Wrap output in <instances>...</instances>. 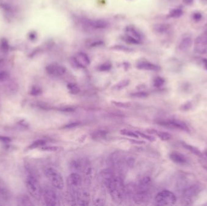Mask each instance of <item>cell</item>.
<instances>
[{"label": "cell", "mask_w": 207, "mask_h": 206, "mask_svg": "<svg viewBox=\"0 0 207 206\" xmlns=\"http://www.w3.org/2000/svg\"><path fill=\"white\" fill-rule=\"evenodd\" d=\"M101 177L113 201L117 204H121L125 195V187L121 176L112 169H105L101 172Z\"/></svg>", "instance_id": "obj_1"}, {"label": "cell", "mask_w": 207, "mask_h": 206, "mask_svg": "<svg viewBox=\"0 0 207 206\" xmlns=\"http://www.w3.org/2000/svg\"><path fill=\"white\" fill-rule=\"evenodd\" d=\"M152 180L149 177L142 178L136 185L134 186L132 198L136 204H142L147 203L151 196Z\"/></svg>", "instance_id": "obj_2"}, {"label": "cell", "mask_w": 207, "mask_h": 206, "mask_svg": "<svg viewBox=\"0 0 207 206\" xmlns=\"http://www.w3.org/2000/svg\"><path fill=\"white\" fill-rule=\"evenodd\" d=\"M27 189L30 195L37 200H40L43 194L41 185L37 178L32 174H29L26 181Z\"/></svg>", "instance_id": "obj_3"}, {"label": "cell", "mask_w": 207, "mask_h": 206, "mask_svg": "<svg viewBox=\"0 0 207 206\" xmlns=\"http://www.w3.org/2000/svg\"><path fill=\"white\" fill-rule=\"evenodd\" d=\"M44 174L54 188L58 190L64 189V182L62 176L56 169L47 167L44 169Z\"/></svg>", "instance_id": "obj_4"}, {"label": "cell", "mask_w": 207, "mask_h": 206, "mask_svg": "<svg viewBox=\"0 0 207 206\" xmlns=\"http://www.w3.org/2000/svg\"><path fill=\"white\" fill-rule=\"evenodd\" d=\"M82 178L76 172H73L67 178V184L68 189V192H70L76 199V195L82 188Z\"/></svg>", "instance_id": "obj_5"}, {"label": "cell", "mask_w": 207, "mask_h": 206, "mask_svg": "<svg viewBox=\"0 0 207 206\" xmlns=\"http://www.w3.org/2000/svg\"><path fill=\"white\" fill-rule=\"evenodd\" d=\"M156 203L162 206H171L176 203L177 198L174 193L170 191H162L156 195Z\"/></svg>", "instance_id": "obj_6"}, {"label": "cell", "mask_w": 207, "mask_h": 206, "mask_svg": "<svg viewBox=\"0 0 207 206\" xmlns=\"http://www.w3.org/2000/svg\"><path fill=\"white\" fill-rule=\"evenodd\" d=\"M70 62L75 68H84L90 65V60L87 54L83 52H79L70 59Z\"/></svg>", "instance_id": "obj_7"}, {"label": "cell", "mask_w": 207, "mask_h": 206, "mask_svg": "<svg viewBox=\"0 0 207 206\" xmlns=\"http://www.w3.org/2000/svg\"><path fill=\"white\" fill-rule=\"evenodd\" d=\"M82 26L87 29L101 30L105 29L108 26V22L103 19L92 20L87 18H82L81 19Z\"/></svg>", "instance_id": "obj_8"}, {"label": "cell", "mask_w": 207, "mask_h": 206, "mask_svg": "<svg viewBox=\"0 0 207 206\" xmlns=\"http://www.w3.org/2000/svg\"><path fill=\"white\" fill-rule=\"evenodd\" d=\"M43 198L46 205L48 206H58L59 204V200L58 195L51 188L46 187L43 191Z\"/></svg>", "instance_id": "obj_9"}, {"label": "cell", "mask_w": 207, "mask_h": 206, "mask_svg": "<svg viewBox=\"0 0 207 206\" xmlns=\"http://www.w3.org/2000/svg\"><path fill=\"white\" fill-rule=\"evenodd\" d=\"M106 194L102 185H98L93 192V203L95 206H103L105 202Z\"/></svg>", "instance_id": "obj_10"}, {"label": "cell", "mask_w": 207, "mask_h": 206, "mask_svg": "<svg viewBox=\"0 0 207 206\" xmlns=\"http://www.w3.org/2000/svg\"><path fill=\"white\" fill-rule=\"evenodd\" d=\"M195 50L197 53H207V32L198 36L195 41Z\"/></svg>", "instance_id": "obj_11"}, {"label": "cell", "mask_w": 207, "mask_h": 206, "mask_svg": "<svg viewBox=\"0 0 207 206\" xmlns=\"http://www.w3.org/2000/svg\"><path fill=\"white\" fill-rule=\"evenodd\" d=\"M159 125L168 127V128H174L177 129H179L187 132H190V129L188 126L182 121L179 120H170L166 122H160Z\"/></svg>", "instance_id": "obj_12"}, {"label": "cell", "mask_w": 207, "mask_h": 206, "mask_svg": "<svg viewBox=\"0 0 207 206\" xmlns=\"http://www.w3.org/2000/svg\"><path fill=\"white\" fill-rule=\"evenodd\" d=\"M201 188L199 185L195 184L185 188L182 194V197L186 202L188 203L191 201L193 198L196 197L201 192Z\"/></svg>", "instance_id": "obj_13"}, {"label": "cell", "mask_w": 207, "mask_h": 206, "mask_svg": "<svg viewBox=\"0 0 207 206\" xmlns=\"http://www.w3.org/2000/svg\"><path fill=\"white\" fill-rule=\"evenodd\" d=\"M47 73L54 77H61L66 73V68L58 64H51L46 67Z\"/></svg>", "instance_id": "obj_14"}, {"label": "cell", "mask_w": 207, "mask_h": 206, "mask_svg": "<svg viewBox=\"0 0 207 206\" xmlns=\"http://www.w3.org/2000/svg\"><path fill=\"white\" fill-rule=\"evenodd\" d=\"M76 204L79 206H87L89 203V193L86 189L81 188L76 195Z\"/></svg>", "instance_id": "obj_15"}, {"label": "cell", "mask_w": 207, "mask_h": 206, "mask_svg": "<svg viewBox=\"0 0 207 206\" xmlns=\"http://www.w3.org/2000/svg\"><path fill=\"white\" fill-rule=\"evenodd\" d=\"M136 67L139 70L158 71L160 70V67L155 64L147 60H141L137 64Z\"/></svg>", "instance_id": "obj_16"}, {"label": "cell", "mask_w": 207, "mask_h": 206, "mask_svg": "<svg viewBox=\"0 0 207 206\" xmlns=\"http://www.w3.org/2000/svg\"><path fill=\"white\" fill-rule=\"evenodd\" d=\"M125 31L126 35L131 36L137 40L139 41L140 42L142 43V40L144 39V35L139 30H138L135 27L132 26H127Z\"/></svg>", "instance_id": "obj_17"}, {"label": "cell", "mask_w": 207, "mask_h": 206, "mask_svg": "<svg viewBox=\"0 0 207 206\" xmlns=\"http://www.w3.org/2000/svg\"><path fill=\"white\" fill-rule=\"evenodd\" d=\"M93 177V169L91 166L87 164L84 170V184L86 187H89L91 185Z\"/></svg>", "instance_id": "obj_18"}, {"label": "cell", "mask_w": 207, "mask_h": 206, "mask_svg": "<svg viewBox=\"0 0 207 206\" xmlns=\"http://www.w3.org/2000/svg\"><path fill=\"white\" fill-rule=\"evenodd\" d=\"M87 166L86 161L82 159L74 160L70 162V169L73 172L84 171L86 167Z\"/></svg>", "instance_id": "obj_19"}, {"label": "cell", "mask_w": 207, "mask_h": 206, "mask_svg": "<svg viewBox=\"0 0 207 206\" xmlns=\"http://www.w3.org/2000/svg\"><path fill=\"white\" fill-rule=\"evenodd\" d=\"M170 159L174 163L181 164V165H184L187 163V160L186 157L184 155L177 153V152H173L171 153L169 155Z\"/></svg>", "instance_id": "obj_20"}, {"label": "cell", "mask_w": 207, "mask_h": 206, "mask_svg": "<svg viewBox=\"0 0 207 206\" xmlns=\"http://www.w3.org/2000/svg\"><path fill=\"white\" fill-rule=\"evenodd\" d=\"M193 45V40L191 38L187 37L184 38L179 44V47L181 50H187L190 49Z\"/></svg>", "instance_id": "obj_21"}, {"label": "cell", "mask_w": 207, "mask_h": 206, "mask_svg": "<svg viewBox=\"0 0 207 206\" xmlns=\"http://www.w3.org/2000/svg\"><path fill=\"white\" fill-rule=\"evenodd\" d=\"M18 205L21 206H31L33 205L31 199L26 195H22L18 198Z\"/></svg>", "instance_id": "obj_22"}, {"label": "cell", "mask_w": 207, "mask_h": 206, "mask_svg": "<svg viewBox=\"0 0 207 206\" xmlns=\"http://www.w3.org/2000/svg\"><path fill=\"white\" fill-rule=\"evenodd\" d=\"M10 197L9 191L5 187L0 186V201H8L10 200Z\"/></svg>", "instance_id": "obj_23"}, {"label": "cell", "mask_w": 207, "mask_h": 206, "mask_svg": "<svg viewBox=\"0 0 207 206\" xmlns=\"http://www.w3.org/2000/svg\"><path fill=\"white\" fill-rule=\"evenodd\" d=\"M153 29L156 33L162 34L167 32L170 30V26L165 24H156L153 27Z\"/></svg>", "instance_id": "obj_24"}, {"label": "cell", "mask_w": 207, "mask_h": 206, "mask_svg": "<svg viewBox=\"0 0 207 206\" xmlns=\"http://www.w3.org/2000/svg\"><path fill=\"white\" fill-rule=\"evenodd\" d=\"M183 146L186 149H187L189 151H190L192 154L196 155V156H199V157H202L203 156V154L202 153V152L199 149H198L197 148H196V147H195L193 146L186 144V143L183 144Z\"/></svg>", "instance_id": "obj_25"}, {"label": "cell", "mask_w": 207, "mask_h": 206, "mask_svg": "<svg viewBox=\"0 0 207 206\" xmlns=\"http://www.w3.org/2000/svg\"><path fill=\"white\" fill-rule=\"evenodd\" d=\"M152 133H155L159 137V139L163 141H167L171 139V136L166 132H161V131H157L156 130L152 129L151 131Z\"/></svg>", "instance_id": "obj_26"}, {"label": "cell", "mask_w": 207, "mask_h": 206, "mask_svg": "<svg viewBox=\"0 0 207 206\" xmlns=\"http://www.w3.org/2000/svg\"><path fill=\"white\" fill-rule=\"evenodd\" d=\"M122 39L124 42H125L127 44H128L138 45V44H141L142 43L141 42H140L139 41L134 38L133 37L129 36L128 35H126V34L122 36Z\"/></svg>", "instance_id": "obj_27"}, {"label": "cell", "mask_w": 207, "mask_h": 206, "mask_svg": "<svg viewBox=\"0 0 207 206\" xmlns=\"http://www.w3.org/2000/svg\"><path fill=\"white\" fill-rule=\"evenodd\" d=\"M182 14H183V11L181 9H173L170 11L168 15V16L169 18H179L181 16Z\"/></svg>", "instance_id": "obj_28"}, {"label": "cell", "mask_w": 207, "mask_h": 206, "mask_svg": "<svg viewBox=\"0 0 207 206\" xmlns=\"http://www.w3.org/2000/svg\"><path fill=\"white\" fill-rule=\"evenodd\" d=\"M46 143V142L43 139H40L37 140L35 142H33L29 146V149H36L38 148H41L43 146H44Z\"/></svg>", "instance_id": "obj_29"}, {"label": "cell", "mask_w": 207, "mask_h": 206, "mask_svg": "<svg viewBox=\"0 0 207 206\" xmlns=\"http://www.w3.org/2000/svg\"><path fill=\"white\" fill-rule=\"evenodd\" d=\"M108 134L107 131L105 130H99L92 134V137L95 140H100L104 138Z\"/></svg>", "instance_id": "obj_30"}, {"label": "cell", "mask_w": 207, "mask_h": 206, "mask_svg": "<svg viewBox=\"0 0 207 206\" xmlns=\"http://www.w3.org/2000/svg\"><path fill=\"white\" fill-rule=\"evenodd\" d=\"M67 88L72 94H77L80 91L79 87L74 83H70L67 85Z\"/></svg>", "instance_id": "obj_31"}, {"label": "cell", "mask_w": 207, "mask_h": 206, "mask_svg": "<svg viewBox=\"0 0 207 206\" xmlns=\"http://www.w3.org/2000/svg\"><path fill=\"white\" fill-rule=\"evenodd\" d=\"M129 83H130V81L128 80V79L122 80V81H120L119 83H118L113 88L116 90H121L122 89H123L125 87H126L127 86H128L129 85Z\"/></svg>", "instance_id": "obj_32"}, {"label": "cell", "mask_w": 207, "mask_h": 206, "mask_svg": "<svg viewBox=\"0 0 207 206\" xmlns=\"http://www.w3.org/2000/svg\"><path fill=\"white\" fill-rule=\"evenodd\" d=\"M121 134L122 135L131 137V138H133V139H138L139 138V136L136 132H134L130 130H127V129H122L121 131Z\"/></svg>", "instance_id": "obj_33"}, {"label": "cell", "mask_w": 207, "mask_h": 206, "mask_svg": "<svg viewBox=\"0 0 207 206\" xmlns=\"http://www.w3.org/2000/svg\"><path fill=\"white\" fill-rule=\"evenodd\" d=\"M112 65L110 62H105L102 64L98 67V70L100 71H108L111 69Z\"/></svg>", "instance_id": "obj_34"}, {"label": "cell", "mask_w": 207, "mask_h": 206, "mask_svg": "<svg viewBox=\"0 0 207 206\" xmlns=\"http://www.w3.org/2000/svg\"><path fill=\"white\" fill-rule=\"evenodd\" d=\"M164 83H165V79L163 77H161L159 76L155 77L153 81V85L157 88L161 87L164 84Z\"/></svg>", "instance_id": "obj_35"}, {"label": "cell", "mask_w": 207, "mask_h": 206, "mask_svg": "<svg viewBox=\"0 0 207 206\" xmlns=\"http://www.w3.org/2000/svg\"><path fill=\"white\" fill-rule=\"evenodd\" d=\"M0 50L4 52H7L9 50V44L5 39H3L0 43Z\"/></svg>", "instance_id": "obj_36"}, {"label": "cell", "mask_w": 207, "mask_h": 206, "mask_svg": "<svg viewBox=\"0 0 207 206\" xmlns=\"http://www.w3.org/2000/svg\"><path fill=\"white\" fill-rule=\"evenodd\" d=\"M30 94L32 96H39L42 94V90L41 89L40 87L38 86H33L30 90Z\"/></svg>", "instance_id": "obj_37"}, {"label": "cell", "mask_w": 207, "mask_h": 206, "mask_svg": "<svg viewBox=\"0 0 207 206\" xmlns=\"http://www.w3.org/2000/svg\"><path fill=\"white\" fill-rule=\"evenodd\" d=\"M131 96L135 98H145L148 96V93L144 91H139L131 94Z\"/></svg>", "instance_id": "obj_38"}, {"label": "cell", "mask_w": 207, "mask_h": 206, "mask_svg": "<svg viewBox=\"0 0 207 206\" xmlns=\"http://www.w3.org/2000/svg\"><path fill=\"white\" fill-rule=\"evenodd\" d=\"M136 132L138 134L139 136H141V137H143L144 139H147V140H149L150 142H153L155 141V138L154 137L152 136H150V135H148V134H146L141 132L139 131H136Z\"/></svg>", "instance_id": "obj_39"}, {"label": "cell", "mask_w": 207, "mask_h": 206, "mask_svg": "<svg viewBox=\"0 0 207 206\" xmlns=\"http://www.w3.org/2000/svg\"><path fill=\"white\" fill-rule=\"evenodd\" d=\"M112 104L115 105L116 106L119 107V108H128L130 107L131 104L127 102H116V101H112Z\"/></svg>", "instance_id": "obj_40"}, {"label": "cell", "mask_w": 207, "mask_h": 206, "mask_svg": "<svg viewBox=\"0 0 207 206\" xmlns=\"http://www.w3.org/2000/svg\"><path fill=\"white\" fill-rule=\"evenodd\" d=\"M9 77V74L5 70H0V82L7 80Z\"/></svg>", "instance_id": "obj_41"}, {"label": "cell", "mask_w": 207, "mask_h": 206, "mask_svg": "<svg viewBox=\"0 0 207 206\" xmlns=\"http://www.w3.org/2000/svg\"><path fill=\"white\" fill-rule=\"evenodd\" d=\"M41 150L47 152H56L59 150V148L57 146H43L41 148Z\"/></svg>", "instance_id": "obj_42"}, {"label": "cell", "mask_w": 207, "mask_h": 206, "mask_svg": "<svg viewBox=\"0 0 207 206\" xmlns=\"http://www.w3.org/2000/svg\"><path fill=\"white\" fill-rule=\"evenodd\" d=\"M114 50H119V51H122V52H132V50L131 49H129V48H127L125 46H116L114 47H113Z\"/></svg>", "instance_id": "obj_43"}, {"label": "cell", "mask_w": 207, "mask_h": 206, "mask_svg": "<svg viewBox=\"0 0 207 206\" xmlns=\"http://www.w3.org/2000/svg\"><path fill=\"white\" fill-rule=\"evenodd\" d=\"M202 15L199 12H196L193 15V19L196 22L199 21L202 19Z\"/></svg>", "instance_id": "obj_44"}, {"label": "cell", "mask_w": 207, "mask_h": 206, "mask_svg": "<svg viewBox=\"0 0 207 206\" xmlns=\"http://www.w3.org/2000/svg\"><path fill=\"white\" fill-rule=\"evenodd\" d=\"M29 38L30 41H35L37 38V35L35 32H32L29 34Z\"/></svg>", "instance_id": "obj_45"}, {"label": "cell", "mask_w": 207, "mask_h": 206, "mask_svg": "<svg viewBox=\"0 0 207 206\" xmlns=\"http://www.w3.org/2000/svg\"><path fill=\"white\" fill-rule=\"evenodd\" d=\"M79 125V123H70V124H68V125L64 126L63 128H67V129H72V128H73L78 126Z\"/></svg>", "instance_id": "obj_46"}, {"label": "cell", "mask_w": 207, "mask_h": 206, "mask_svg": "<svg viewBox=\"0 0 207 206\" xmlns=\"http://www.w3.org/2000/svg\"><path fill=\"white\" fill-rule=\"evenodd\" d=\"M0 141L3 143H9L11 142V139L9 137L0 136Z\"/></svg>", "instance_id": "obj_47"}, {"label": "cell", "mask_w": 207, "mask_h": 206, "mask_svg": "<svg viewBox=\"0 0 207 206\" xmlns=\"http://www.w3.org/2000/svg\"><path fill=\"white\" fill-rule=\"evenodd\" d=\"M130 141L132 143H135V144H144V143H145V142H142V141H137V140H130Z\"/></svg>", "instance_id": "obj_48"}, {"label": "cell", "mask_w": 207, "mask_h": 206, "mask_svg": "<svg viewBox=\"0 0 207 206\" xmlns=\"http://www.w3.org/2000/svg\"><path fill=\"white\" fill-rule=\"evenodd\" d=\"M183 2L187 5H190L193 2V0H182Z\"/></svg>", "instance_id": "obj_49"}, {"label": "cell", "mask_w": 207, "mask_h": 206, "mask_svg": "<svg viewBox=\"0 0 207 206\" xmlns=\"http://www.w3.org/2000/svg\"><path fill=\"white\" fill-rule=\"evenodd\" d=\"M203 63H204V67L207 70V59H203Z\"/></svg>", "instance_id": "obj_50"}, {"label": "cell", "mask_w": 207, "mask_h": 206, "mask_svg": "<svg viewBox=\"0 0 207 206\" xmlns=\"http://www.w3.org/2000/svg\"><path fill=\"white\" fill-rule=\"evenodd\" d=\"M3 61H4V60H3V59H2L1 57H0V65H1V64H2L3 63Z\"/></svg>", "instance_id": "obj_51"}, {"label": "cell", "mask_w": 207, "mask_h": 206, "mask_svg": "<svg viewBox=\"0 0 207 206\" xmlns=\"http://www.w3.org/2000/svg\"><path fill=\"white\" fill-rule=\"evenodd\" d=\"M205 155H206V156H207V152H205Z\"/></svg>", "instance_id": "obj_52"}, {"label": "cell", "mask_w": 207, "mask_h": 206, "mask_svg": "<svg viewBox=\"0 0 207 206\" xmlns=\"http://www.w3.org/2000/svg\"></svg>", "instance_id": "obj_53"}]
</instances>
